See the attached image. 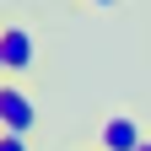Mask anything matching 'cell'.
<instances>
[{
  "label": "cell",
  "instance_id": "cell-1",
  "mask_svg": "<svg viewBox=\"0 0 151 151\" xmlns=\"http://www.w3.org/2000/svg\"><path fill=\"white\" fill-rule=\"evenodd\" d=\"M38 124V103L27 97L22 81H0V129L6 135H27Z\"/></svg>",
  "mask_w": 151,
  "mask_h": 151
},
{
  "label": "cell",
  "instance_id": "cell-2",
  "mask_svg": "<svg viewBox=\"0 0 151 151\" xmlns=\"http://www.w3.org/2000/svg\"><path fill=\"white\" fill-rule=\"evenodd\" d=\"M32 65H38L32 32H27L22 22H6V27H0V70H6V76H22V70H32Z\"/></svg>",
  "mask_w": 151,
  "mask_h": 151
},
{
  "label": "cell",
  "instance_id": "cell-3",
  "mask_svg": "<svg viewBox=\"0 0 151 151\" xmlns=\"http://www.w3.org/2000/svg\"><path fill=\"white\" fill-rule=\"evenodd\" d=\"M146 146V129L135 113H108L103 129H97V151H140Z\"/></svg>",
  "mask_w": 151,
  "mask_h": 151
},
{
  "label": "cell",
  "instance_id": "cell-4",
  "mask_svg": "<svg viewBox=\"0 0 151 151\" xmlns=\"http://www.w3.org/2000/svg\"><path fill=\"white\" fill-rule=\"evenodd\" d=\"M0 151H27V135H0Z\"/></svg>",
  "mask_w": 151,
  "mask_h": 151
},
{
  "label": "cell",
  "instance_id": "cell-5",
  "mask_svg": "<svg viewBox=\"0 0 151 151\" xmlns=\"http://www.w3.org/2000/svg\"><path fill=\"white\" fill-rule=\"evenodd\" d=\"M86 6H113V0H86Z\"/></svg>",
  "mask_w": 151,
  "mask_h": 151
},
{
  "label": "cell",
  "instance_id": "cell-6",
  "mask_svg": "<svg viewBox=\"0 0 151 151\" xmlns=\"http://www.w3.org/2000/svg\"><path fill=\"white\" fill-rule=\"evenodd\" d=\"M140 151H151V135H146V146H140Z\"/></svg>",
  "mask_w": 151,
  "mask_h": 151
}]
</instances>
